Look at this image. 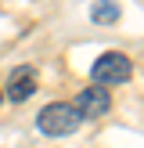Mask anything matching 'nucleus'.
Masks as SVG:
<instances>
[{"label": "nucleus", "mask_w": 144, "mask_h": 148, "mask_svg": "<svg viewBox=\"0 0 144 148\" xmlns=\"http://www.w3.org/2000/svg\"><path fill=\"white\" fill-rule=\"evenodd\" d=\"M90 76H94L97 87H119V83H126V79L133 76V62H130L126 54H119V51H108V54H101L97 62H94Z\"/></svg>", "instance_id": "1"}, {"label": "nucleus", "mask_w": 144, "mask_h": 148, "mask_svg": "<svg viewBox=\"0 0 144 148\" xmlns=\"http://www.w3.org/2000/svg\"><path fill=\"white\" fill-rule=\"evenodd\" d=\"M36 127H40L47 137H65V134H76L79 130V116L72 112V105L54 101V105H47L40 116H36Z\"/></svg>", "instance_id": "2"}, {"label": "nucleus", "mask_w": 144, "mask_h": 148, "mask_svg": "<svg viewBox=\"0 0 144 148\" xmlns=\"http://www.w3.org/2000/svg\"><path fill=\"white\" fill-rule=\"evenodd\" d=\"M108 108H112V98H108L105 87H83V90L76 94V105H72V112L79 116V123L83 119H97V116H105Z\"/></svg>", "instance_id": "3"}, {"label": "nucleus", "mask_w": 144, "mask_h": 148, "mask_svg": "<svg viewBox=\"0 0 144 148\" xmlns=\"http://www.w3.org/2000/svg\"><path fill=\"white\" fill-rule=\"evenodd\" d=\"M33 94H36V72L29 65H22L7 76V98L11 101H29Z\"/></svg>", "instance_id": "4"}, {"label": "nucleus", "mask_w": 144, "mask_h": 148, "mask_svg": "<svg viewBox=\"0 0 144 148\" xmlns=\"http://www.w3.org/2000/svg\"><path fill=\"white\" fill-rule=\"evenodd\" d=\"M90 18L97 22V25H115V22H119V4H115V0H101V4H94Z\"/></svg>", "instance_id": "5"}, {"label": "nucleus", "mask_w": 144, "mask_h": 148, "mask_svg": "<svg viewBox=\"0 0 144 148\" xmlns=\"http://www.w3.org/2000/svg\"><path fill=\"white\" fill-rule=\"evenodd\" d=\"M0 101H4V90H0Z\"/></svg>", "instance_id": "6"}]
</instances>
